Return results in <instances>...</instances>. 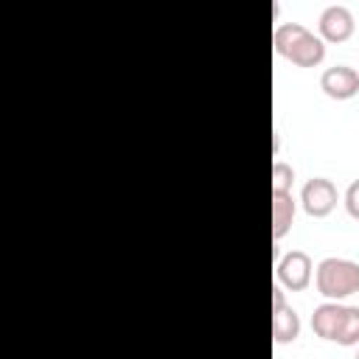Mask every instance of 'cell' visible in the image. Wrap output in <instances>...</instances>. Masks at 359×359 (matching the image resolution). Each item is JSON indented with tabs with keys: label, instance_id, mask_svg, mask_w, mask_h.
I'll return each instance as SVG.
<instances>
[{
	"label": "cell",
	"instance_id": "7c38bea8",
	"mask_svg": "<svg viewBox=\"0 0 359 359\" xmlns=\"http://www.w3.org/2000/svg\"><path fill=\"white\" fill-rule=\"evenodd\" d=\"M345 210H348L351 219L359 222V180H353L348 185V191H345Z\"/></svg>",
	"mask_w": 359,
	"mask_h": 359
},
{
	"label": "cell",
	"instance_id": "ba28073f",
	"mask_svg": "<svg viewBox=\"0 0 359 359\" xmlns=\"http://www.w3.org/2000/svg\"><path fill=\"white\" fill-rule=\"evenodd\" d=\"M297 213V202L292 196V191H272V238L280 241L294 222Z\"/></svg>",
	"mask_w": 359,
	"mask_h": 359
},
{
	"label": "cell",
	"instance_id": "5b68a950",
	"mask_svg": "<svg viewBox=\"0 0 359 359\" xmlns=\"http://www.w3.org/2000/svg\"><path fill=\"white\" fill-rule=\"evenodd\" d=\"M317 28H320V39L323 42H345L351 39L353 28H356V20H353V11L342 3H331L320 11V20H317Z\"/></svg>",
	"mask_w": 359,
	"mask_h": 359
},
{
	"label": "cell",
	"instance_id": "277c9868",
	"mask_svg": "<svg viewBox=\"0 0 359 359\" xmlns=\"http://www.w3.org/2000/svg\"><path fill=\"white\" fill-rule=\"evenodd\" d=\"M311 272H314V264H311V255L303 252V250H289L280 255L278 261V283L289 292H303L309 283H311Z\"/></svg>",
	"mask_w": 359,
	"mask_h": 359
},
{
	"label": "cell",
	"instance_id": "4fadbf2b",
	"mask_svg": "<svg viewBox=\"0 0 359 359\" xmlns=\"http://www.w3.org/2000/svg\"><path fill=\"white\" fill-rule=\"evenodd\" d=\"M356 359H359V353H356Z\"/></svg>",
	"mask_w": 359,
	"mask_h": 359
},
{
	"label": "cell",
	"instance_id": "30bf717a",
	"mask_svg": "<svg viewBox=\"0 0 359 359\" xmlns=\"http://www.w3.org/2000/svg\"><path fill=\"white\" fill-rule=\"evenodd\" d=\"M337 345H359V306H345V320L337 337Z\"/></svg>",
	"mask_w": 359,
	"mask_h": 359
},
{
	"label": "cell",
	"instance_id": "8992f818",
	"mask_svg": "<svg viewBox=\"0 0 359 359\" xmlns=\"http://www.w3.org/2000/svg\"><path fill=\"white\" fill-rule=\"evenodd\" d=\"M320 90L334 101H348L359 93V70L351 65H331L320 76Z\"/></svg>",
	"mask_w": 359,
	"mask_h": 359
},
{
	"label": "cell",
	"instance_id": "52a82bcc",
	"mask_svg": "<svg viewBox=\"0 0 359 359\" xmlns=\"http://www.w3.org/2000/svg\"><path fill=\"white\" fill-rule=\"evenodd\" d=\"M342 320H345V306L337 303V300H325L314 309L311 314V331L320 337V339H328V342H337L339 337V328H342Z\"/></svg>",
	"mask_w": 359,
	"mask_h": 359
},
{
	"label": "cell",
	"instance_id": "8fae6325",
	"mask_svg": "<svg viewBox=\"0 0 359 359\" xmlns=\"http://www.w3.org/2000/svg\"><path fill=\"white\" fill-rule=\"evenodd\" d=\"M292 182H294V168L283 160H275L272 163V191H292Z\"/></svg>",
	"mask_w": 359,
	"mask_h": 359
},
{
	"label": "cell",
	"instance_id": "6da1fadb",
	"mask_svg": "<svg viewBox=\"0 0 359 359\" xmlns=\"http://www.w3.org/2000/svg\"><path fill=\"white\" fill-rule=\"evenodd\" d=\"M272 45L278 56L289 59L297 67H317L325 59V42L303 22H280L272 34Z\"/></svg>",
	"mask_w": 359,
	"mask_h": 359
},
{
	"label": "cell",
	"instance_id": "9c48e42d",
	"mask_svg": "<svg viewBox=\"0 0 359 359\" xmlns=\"http://www.w3.org/2000/svg\"><path fill=\"white\" fill-rule=\"evenodd\" d=\"M272 337L278 345H289L300 337V317L292 306L272 309Z\"/></svg>",
	"mask_w": 359,
	"mask_h": 359
},
{
	"label": "cell",
	"instance_id": "7a4b0ae2",
	"mask_svg": "<svg viewBox=\"0 0 359 359\" xmlns=\"http://www.w3.org/2000/svg\"><path fill=\"white\" fill-rule=\"evenodd\" d=\"M314 283H317V292L325 300H337L339 303L342 297L359 292V264L351 261V258L328 255V258H323L317 264Z\"/></svg>",
	"mask_w": 359,
	"mask_h": 359
},
{
	"label": "cell",
	"instance_id": "3957f363",
	"mask_svg": "<svg viewBox=\"0 0 359 359\" xmlns=\"http://www.w3.org/2000/svg\"><path fill=\"white\" fill-rule=\"evenodd\" d=\"M337 202H339V194H337V185L328 177H311L300 188V205L314 219L328 216L337 208Z\"/></svg>",
	"mask_w": 359,
	"mask_h": 359
}]
</instances>
